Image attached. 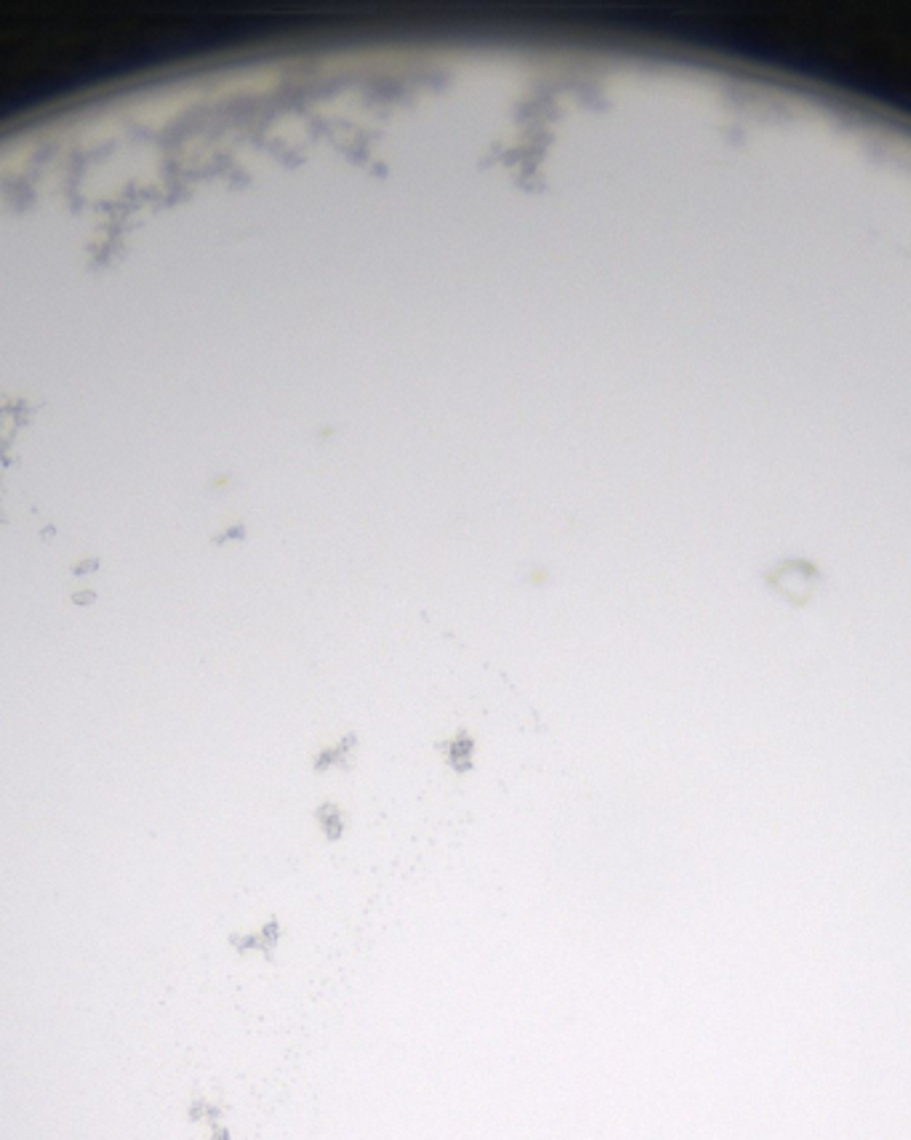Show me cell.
<instances>
[{"label":"cell","instance_id":"obj_1","mask_svg":"<svg viewBox=\"0 0 911 1140\" xmlns=\"http://www.w3.org/2000/svg\"><path fill=\"white\" fill-rule=\"evenodd\" d=\"M437 749L443 752L445 762H448V768H451L453 773L464 776V773H472V770H475L477 738L472 736L467 728H459L456 733H453V736H448L445 741H440V744H437Z\"/></svg>","mask_w":911,"mask_h":1140},{"label":"cell","instance_id":"obj_2","mask_svg":"<svg viewBox=\"0 0 911 1140\" xmlns=\"http://www.w3.org/2000/svg\"><path fill=\"white\" fill-rule=\"evenodd\" d=\"M357 754V736L344 733V736L331 746H320V752L312 757V770L325 773V770H349Z\"/></svg>","mask_w":911,"mask_h":1140},{"label":"cell","instance_id":"obj_3","mask_svg":"<svg viewBox=\"0 0 911 1140\" xmlns=\"http://www.w3.org/2000/svg\"><path fill=\"white\" fill-rule=\"evenodd\" d=\"M280 941H283V925H280L278 917H272L256 933L243 935L238 941V951H256V954L272 957V951H278Z\"/></svg>","mask_w":911,"mask_h":1140},{"label":"cell","instance_id":"obj_4","mask_svg":"<svg viewBox=\"0 0 911 1140\" xmlns=\"http://www.w3.org/2000/svg\"><path fill=\"white\" fill-rule=\"evenodd\" d=\"M315 821L317 829L323 832V837L328 842H339L341 837H344V832H347V818H344V810H341L336 802H323V805H317Z\"/></svg>","mask_w":911,"mask_h":1140}]
</instances>
